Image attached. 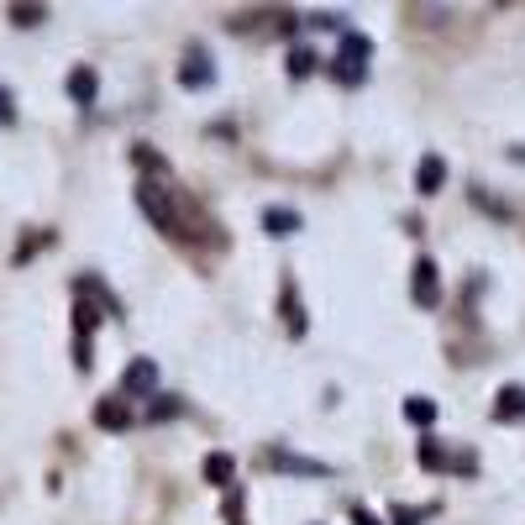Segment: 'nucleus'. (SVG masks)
I'll return each mask as SVG.
<instances>
[{
  "label": "nucleus",
  "mask_w": 525,
  "mask_h": 525,
  "mask_svg": "<svg viewBox=\"0 0 525 525\" xmlns=\"http://www.w3.org/2000/svg\"><path fill=\"white\" fill-rule=\"evenodd\" d=\"M179 79H184V90H211V84H216V63H211V48H205V43H189V48H184Z\"/></svg>",
  "instance_id": "nucleus-1"
},
{
  "label": "nucleus",
  "mask_w": 525,
  "mask_h": 525,
  "mask_svg": "<svg viewBox=\"0 0 525 525\" xmlns=\"http://www.w3.org/2000/svg\"><path fill=\"white\" fill-rule=\"evenodd\" d=\"M68 95H74L79 106H90V100H95V68H84V63H79V68L68 74Z\"/></svg>",
  "instance_id": "nucleus-7"
},
{
  "label": "nucleus",
  "mask_w": 525,
  "mask_h": 525,
  "mask_svg": "<svg viewBox=\"0 0 525 525\" xmlns=\"http://www.w3.org/2000/svg\"><path fill=\"white\" fill-rule=\"evenodd\" d=\"M436 299H441V284H436V263H431V258H420V263H415V305H426V310H431Z\"/></svg>",
  "instance_id": "nucleus-3"
},
{
  "label": "nucleus",
  "mask_w": 525,
  "mask_h": 525,
  "mask_svg": "<svg viewBox=\"0 0 525 525\" xmlns=\"http://www.w3.org/2000/svg\"><path fill=\"white\" fill-rule=\"evenodd\" d=\"M263 232L290 236V232H299V216H294V211H268V216H263Z\"/></svg>",
  "instance_id": "nucleus-9"
},
{
  "label": "nucleus",
  "mask_w": 525,
  "mask_h": 525,
  "mask_svg": "<svg viewBox=\"0 0 525 525\" xmlns=\"http://www.w3.org/2000/svg\"><path fill=\"white\" fill-rule=\"evenodd\" d=\"M0 121H11V100H5V90H0Z\"/></svg>",
  "instance_id": "nucleus-17"
},
{
  "label": "nucleus",
  "mask_w": 525,
  "mask_h": 525,
  "mask_svg": "<svg viewBox=\"0 0 525 525\" xmlns=\"http://www.w3.org/2000/svg\"><path fill=\"white\" fill-rule=\"evenodd\" d=\"M420 467H431V473H436V467H447V452H441V447H436L431 436L420 441Z\"/></svg>",
  "instance_id": "nucleus-13"
},
{
  "label": "nucleus",
  "mask_w": 525,
  "mask_h": 525,
  "mask_svg": "<svg viewBox=\"0 0 525 525\" xmlns=\"http://www.w3.org/2000/svg\"><path fill=\"white\" fill-rule=\"evenodd\" d=\"M405 415L420 426V431H431V426H436V405H431V400H420V394H415V400H405Z\"/></svg>",
  "instance_id": "nucleus-11"
},
{
  "label": "nucleus",
  "mask_w": 525,
  "mask_h": 525,
  "mask_svg": "<svg viewBox=\"0 0 525 525\" xmlns=\"http://www.w3.org/2000/svg\"><path fill=\"white\" fill-rule=\"evenodd\" d=\"M95 420H100L106 431H126V426H131V420H126V410H121L116 400H100V405H95Z\"/></svg>",
  "instance_id": "nucleus-8"
},
{
  "label": "nucleus",
  "mask_w": 525,
  "mask_h": 525,
  "mask_svg": "<svg viewBox=\"0 0 525 525\" xmlns=\"http://www.w3.org/2000/svg\"><path fill=\"white\" fill-rule=\"evenodd\" d=\"M494 420H525V389L521 384H505L499 400H494Z\"/></svg>",
  "instance_id": "nucleus-5"
},
{
  "label": "nucleus",
  "mask_w": 525,
  "mask_h": 525,
  "mask_svg": "<svg viewBox=\"0 0 525 525\" xmlns=\"http://www.w3.org/2000/svg\"><path fill=\"white\" fill-rule=\"evenodd\" d=\"M232 473H236V463L227 452H211V457H205V478H211V483H232Z\"/></svg>",
  "instance_id": "nucleus-10"
},
{
  "label": "nucleus",
  "mask_w": 525,
  "mask_h": 525,
  "mask_svg": "<svg viewBox=\"0 0 525 525\" xmlns=\"http://www.w3.org/2000/svg\"><path fill=\"white\" fill-rule=\"evenodd\" d=\"M153 389H158V362L153 357H137L126 368V394H153Z\"/></svg>",
  "instance_id": "nucleus-4"
},
{
  "label": "nucleus",
  "mask_w": 525,
  "mask_h": 525,
  "mask_svg": "<svg viewBox=\"0 0 525 525\" xmlns=\"http://www.w3.org/2000/svg\"><path fill=\"white\" fill-rule=\"evenodd\" d=\"M174 410H179V400H158V405L147 410V415H153V420H163V415H174Z\"/></svg>",
  "instance_id": "nucleus-15"
},
{
  "label": "nucleus",
  "mask_w": 525,
  "mask_h": 525,
  "mask_svg": "<svg viewBox=\"0 0 525 525\" xmlns=\"http://www.w3.org/2000/svg\"><path fill=\"white\" fill-rule=\"evenodd\" d=\"M352 525H378V521H373V510H362V505H352Z\"/></svg>",
  "instance_id": "nucleus-16"
},
{
  "label": "nucleus",
  "mask_w": 525,
  "mask_h": 525,
  "mask_svg": "<svg viewBox=\"0 0 525 525\" xmlns=\"http://www.w3.org/2000/svg\"><path fill=\"white\" fill-rule=\"evenodd\" d=\"M441 179H447V163H441L436 153H426V158H420V174H415V189H420V195H436Z\"/></svg>",
  "instance_id": "nucleus-6"
},
{
  "label": "nucleus",
  "mask_w": 525,
  "mask_h": 525,
  "mask_svg": "<svg viewBox=\"0 0 525 525\" xmlns=\"http://www.w3.org/2000/svg\"><path fill=\"white\" fill-rule=\"evenodd\" d=\"M290 74H294V79L315 74V53H310V48H294V53H290Z\"/></svg>",
  "instance_id": "nucleus-12"
},
{
  "label": "nucleus",
  "mask_w": 525,
  "mask_h": 525,
  "mask_svg": "<svg viewBox=\"0 0 525 525\" xmlns=\"http://www.w3.org/2000/svg\"><path fill=\"white\" fill-rule=\"evenodd\" d=\"M11 21H16V27H37L43 11H37V5H11Z\"/></svg>",
  "instance_id": "nucleus-14"
},
{
  "label": "nucleus",
  "mask_w": 525,
  "mask_h": 525,
  "mask_svg": "<svg viewBox=\"0 0 525 525\" xmlns=\"http://www.w3.org/2000/svg\"><path fill=\"white\" fill-rule=\"evenodd\" d=\"M368 53H373V43H368V37H357V32H352V37H342L337 79H342V84H357V79H362V68H368Z\"/></svg>",
  "instance_id": "nucleus-2"
}]
</instances>
